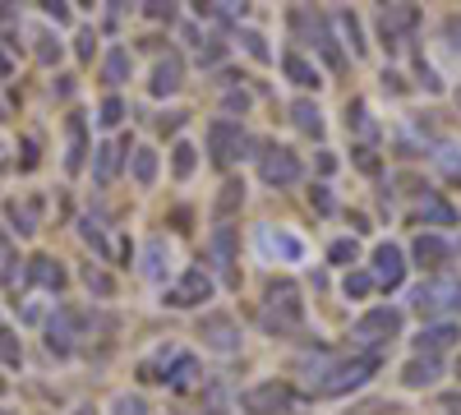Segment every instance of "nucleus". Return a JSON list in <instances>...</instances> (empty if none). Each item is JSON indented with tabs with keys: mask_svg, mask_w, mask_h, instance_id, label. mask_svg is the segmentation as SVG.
<instances>
[{
	"mask_svg": "<svg viewBox=\"0 0 461 415\" xmlns=\"http://www.w3.org/2000/svg\"><path fill=\"white\" fill-rule=\"evenodd\" d=\"M167 263H171V249H167V240H148V249H143V273L158 282L162 273H167Z\"/></svg>",
	"mask_w": 461,
	"mask_h": 415,
	"instance_id": "cd10ccee",
	"label": "nucleus"
},
{
	"mask_svg": "<svg viewBox=\"0 0 461 415\" xmlns=\"http://www.w3.org/2000/svg\"><path fill=\"white\" fill-rule=\"evenodd\" d=\"M434 158H438V167H443L452 180H461V148H438Z\"/></svg>",
	"mask_w": 461,
	"mask_h": 415,
	"instance_id": "c03bdc74",
	"label": "nucleus"
},
{
	"mask_svg": "<svg viewBox=\"0 0 461 415\" xmlns=\"http://www.w3.org/2000/svg\"><path fill=\"white\" fill-rule=\"evenodd\" d=\"M84 323H88L84 310L60 305V310L51 314V323H47V347H51V356H69V351H74V337L84 332Z\"/></svg>",
	"mask_w": 461,
	"mask_h": 415,
	"instance_id": "1a4fd4ad",
	"label": "nucleus"
},
{
	"mask_svg": "<svg viewBox=\"0 0 461 415\" xmlns=\"http://www.w3.org/2000/svg\"><path fill=\"white\" fill-rule=\"evenodd\" d=\"M249 148V130L240 125V121H226V116H217L212 125H208V153H212V167H236L240 158H249L245 153Z\"/></svg>",
	"mask_w": 461,
	"mask_h": 415,
	"instance_id": "20e7f679",
	"label": "nucleus"
},
{
	"mask_svg": "<svg viewBox=\"0 0 461 415\" xmlns=\"http://www.w3.org/2000/svg\"><path fill=\"white\" fill-rule=\"evenodd\" d=\"M148 14H152V19H171L176 10H171V5H148Z\"/></svg>",
	"mask_w": 461,
	"mask_h": 415,
	"instance_id": "052dcab7",
	"label": "nucleus"
},
{
	"mask_svg": "<svg viewBox=\"0 0 461 415\" xmlns=\"http://www.w3.org/2000/svg\"><path fill=\"white\" fill-rule=\"evenodd\" d=\"M10 69H14V65H10V56L0 51V79H10Z\"/></svg>",
	"mask_w": 461,
	"mask_h": 415,
	"instance_id": "680f3d73",
	"label": "nucleus"
},
{
	"mask_svg": "<svg viewBox=\"0 0 461 415\" xmlns=\"http://www.w3.org/2000/svg\"><path fill=\"white\" fill-rule=\"evenodd\" d=\"M185 84V60L176 56V51H167L158 65H152V79H148V93L152 97H171L176 88Z\"/></svg>",
	"mask_w": 461,
	"mask_h": 415,
	"instance_id": "2eb2a0df",
	"label": "nucleus"
},
{
	"mask_svg": "<svg viewBox=\"0 0 461 415\" xmlns=\"http://www.w3.org/2000/svg\"><path fill=\"white\" fill-rule=\"evenodd\" d=\"M0 415H10V410H5V406H0Z\"/></svg>",
	"mask_w": 461,
	"mask_h": 415,
	"instance_id": "774afa93",
	"label": "nucleus"
},
{
	"mask_svg": "<svg viewBox=\"0 0 461 415\" xmlns=\"http://www.w3.org/2000/svg\"><path fill=\"white\" fill-rule=\"evenodd\" d=\"M420 84H425L429 93H443V84H438V74H434V69H429L425 60H420Z\"/></svg>",
	"mask_w": 461,
	"mask_h": 415,
	"instance_id": "603ef678",
	"label": "nucleus"
},
{
	"mask_svg": "<svg viewBox=\"0 0 461 415\" xmlns=\"http://www.w3.org/2000/svg\"><path fill=\"white\" fill-rule=\"evenodd\" d=\"M341 291H346V300H365L374 291V277L360 273V268H351V273H346V282H341Z\"/></svg>",
	"mask_w": 461,
	"mask_h": 415,
	"instance_id": "c9c22d12",
	"label": "nucleus"
},
{
	"mask_svg": "<svg viewBox=\"0 0 461 415\" xmlns=\"http://www.w3.org/2000/svg\"><path fill=\"white\" fill-rule=\"evenodd\" d=\"M171 162H176V176L189 180V176H194V162H199V158H194V143H176V148H171Z\"/></svg>",
	"mask_w": 461,
	"mask_h": 415,
	"instance_id": "4c0bfd02",
	"label": "nucleus"
},
{
	"mask_svg": "<svg viewBox=\"0 0 461 415\" xmlns=\"http://www.w3.org/2000/svg\"><path fill=\"white\" fill-rule=\"evenodd\" d=\"M337 28L346 32V42H351V51H356V56H365V47H369V42H365V32H360V19H356L351 10H346V14H337Z\"/></svg>",
	"mask_w": 461,
	"mask_h": 415,
	"instance_id": "f704fd0d",
	"label": "nucleus"
},
{
	"mask_svg": "<svg viewBox=\"0 0 461 415\" xmlns=\"http://www.w3.org/2000/svg\"><path fill=\"white\" fill-rule=\"evenodd\" d=\"M37 148H42V143H37V134H28V139H23V171L37 167Z\"/></svg>",
	"mask_w": 461,
	"mask_h": 415,
	"instance_id": "3c124183",
	"label": "nucleus"
},
{
	"mask_svg": "<svg viewBox=\"0 0 461 415\" xmlns=\"http://www.w3.org/2000/svg\"><path fill=\"white\" fill-rule=\"evenodd\" d=\"M121 158H125V148L97 143V148H93V180H97V185H111L115 171H121Z\"/></svg>",
	"mask_w": 461,
	"mask_h": 415,
	"instance_id": "412c9836",
	"label": "nucleus"
},
{
	"mask_svg": "<svg viewBox=\"0 0 461 415\" xmlns=\"http://www.w3.org/2000/svg\"><path fill=\"white\" fill-rule=\"evenodd\" d=\"M291 401H295V392H291L286 383L267 379V383H258V388H249V392L240 397V410H245V415H286Z\"/></svg>",
	"mask_w": 461,
	"mask_h": 415,
	"instance_id": "423d86ee",
	"label": "nucleus"
},
{
	"mask_svg": "<svg viewBox=\"0 0 461 415\" xmlns=\"http://www.w3.org/2000/svg\"><path fill=\"white\" fill-rule=\"evenodd\" d=\"M28 282L42 286V291H51V295H60V291L69 286V273L60 268L51 254H37V258H28Z\"/></svg>",
	"mask_w": 461,
	"mask_h": 415,
	"instance_id": "dca6fc26",
	"label": "nucleus"
},
{
	"mask_svg": "<svg viewBox=\"0 0 461 415\" xmlns=\"http://www.w3.org/2000/svg\"><path fill=\"white\" fill-rule=\"evenodd\" d=\"M240 203H245V180H226V185H221V194H217V221H226Z\"/></svg>",
	"mask_w": 461,
	"mask_h": 415,
	"instance_id": "c756f323",
	"label": "nucleus"
},
{
	"mask_svg": "<svg viewBox=\"0 0 461 415\" xmlns=\"http://www.w3.org/2000/svg\"><path fill=\"white\" fill-rule=\"evenodd\" d=\"M374 286H388V291H397L402 286V277H406V254H402V245H378L374 249Z\"/></svg>",
	"mask_w": 461,
	"mask_h": 415,
	"instance_id": "4468645a",
	"label": "nucleus"
},
{
	"mask_svg": "<svg viewBox=\"0 0 461 415\" xmlns=\"http://www.w3.org/2000/svg\"><path fill=\"white\" fill-rule=\"evenodd\" d=\"M130 171H134V180L148 190V185L158 180V153H152V148H134V162H130Z\"/></svg>",
	"mask_w": 461,
	"mask_h": 415,
	"instance_id": "7c9ffc66",
	"label": "nucleus"
},
{
	"mask_svg": "<svg viewBox=\"0 0 461 415\" xmlns=\"http://www.w3.org/2000/svg\"><path fill=\"white\" fill-rule=\"evenodd\" d=\"M456 106H461V88H456Z\"/></svg>",
	"mask_w": 461,
	"mask_h": 415,
	"instance_id": "69168bd1",
	"label": "nucleus"
},
{
	"mask_svg": "<svg viewBox=\"0 0 461 415\" xmlns=\"http://www.w3.org/2000/svg\"><path fill=\"white\" fill-rule=\"evenodd\" d=\"M258 240H263L267 249H277L282 258H291V263H300V258H304V245H300L295 236H286V231H263Z\"/></svg>",
	"mask_w": 461,
	"mask_h": 415,
	"instance_id": "c85d7f7f",
	"label": "nucleus"
},
{
	"mask_svg": "<svg viewBox=\"0 0 461 415\" xmlns=\"http://www.w3.org/2000/svg\"><path fill=\"white\" fill-rule=\"evenodd\" d=\"M258 176H263V185H273V190H286V185H295L304 176V167L291 148H267V153H258Z\"/></svg>",
	"mask_w": 461,
	"mask_h": 415,
	"instance_id": "0eeeda50",
	"label": "nucleus"
},
{
	"mask_svg": "<svg viewBox=\"0 0 461 415\" xmlns=\"http://www.w3.org/2000/svg\"><path fill=\"white\" fill-rule=\"evenodd\" d=\"M319 171L332 176V171H337V158H332V153H319Z\"/></svg>",
	"mask_w": 461,
	"mask_h": 415,
	"instance_id": "13d9d810",
	"label": "nucleus"
},
{
	"mask_svg": "<svg viewBox=\"0 0 461 415\" xmlns=\"http://www.w3.org/2000/svg\"><path fill=\"white\" fill-rule=\"evenodd\" d=\"M0 121H5V106H0Z\"/></svg>",
	"mask_w": 461,
	"mask_h": 415,
	"instance_id": "338daca9",
	"label": "nucleus"
},
{
	"mask_svg": "<svg viewBox=\"0 0 461 415\" xmlns=\"http://www.w3.org/2000/svg\"><path fill=\"white\" fill-rule=\"evenodd\" d=\"M328 258L337 263V268H351V263L360 258V245H356V240H332V249H328Z\"/></svg>",
	"mask_w": 461,
	"mask_h": 415,
	"instance_id": "ea45409f",
	"label": "nucleus"
},
{
	"mask_svg": "<svg viewBox=\"0 0 461 415\" xmlns=\"http://www.w3.org/2000/svg\"><path fill=\"white\" fill-rule=\"evenodd\" d=\"M102 79H106L111 88L130 79V51H125V47H111V51H106V60H102Z\"/></svg>",
	"mask_w": 461,
	"mask_h": 415,
	"instance_id": "bb28decb",
	"label": "nucleus"
},
{
	"mask_svg": "<svg viewBox=\"0 0 461 415\" xmlns=\"http://www.w3.org/2000/svg\"><path fill=\"white\" fill-rule=\"evenodd\" d=\"M203 300H212V277H208L203 268H189V273L167 291V305H171V310H194V305H203Z\"/></svg>",
	"mask_w": 461,
	"mask_h": 415,
	"instance_id": "f8f14e48",
	"label": "nucleus"
},
{
	"mask_svg": "<svg viewBox=\"0 0 461 415\" xmlns=\"http://www.w3.org/2000/svg\"><path fill=\"white\" fill-rule=\"evenodd\" d=\"M282 69H286V79H291L295 88H319V84H323V79H319V69L304 60L300 51H286V56H282Z\"/></svg>",
	"mask_w": 461,
	"mask_h": 415,
	"instance_id": "5701e85b",
	"label": "nucleus"
},
{
	"mask_svg": "<svg viewBox=\"0 0 461 415\" xmlns=\"http://www.w3.org/2000/svg\"><path fill=\"white\" fill-rule=\"evenodd\" d=\"M93 51H97V37H93V32H79V56L93 60Z\"/></svg>",
	"mask_w": 461,
	"mask_h": 415,
	"instance_id": "864d4df0",
	"label": "nucleus"
},
{
	"mask_svg": "<svg viewBox=\"0 0 461 415\" xmlns=\"http://www.w3.org/2000/svg\"><path fill=\"white\" fill-rule=\"evenodd\" d=\"M447 258H452L447 240H438V236H420L415 240V263L420 268H438V263H447Z\"/></svg>",
	"mask_w": 461,
	"mask_h": 415,
	"instance_id": "393cba45",
	"label": "nucleus"
},
{
	"mask_svg": "<svg viewBox=\"0 0 461 415\" xmlns=\"http://www.w3.org/2000/svg\"><path fill=\"white\" fill-rule=\"evenodd\" d=\"M346 130H356V134H365V139L378 134L374 121H369V106H365V102H351V106H346Z\"/></svg>",
	"mask_w": 461,
	"mask_h": 415,
	"instance_id": "2f4dec72",
	"label": "nucleus"
},
{
	"mask_svg": "<svg viewBox=\"0 0 461 415\" xmlns=\"http://www.w3.org/2000/svg\"><path fill=\"white\" fill-rule=\"evenodd\" d=\"M310 203H314L319 212H332V194H328V185H314V190H310Z\"/></svg>",
	"mask_w": 461,
	"mask_h": 415,
	"instance_id": "09e8293b",
	"label": "nucleus"
},
{
	"mask_svg": "<svg viewBox=\"0 0 461 415\" xmlns=\"http://www.w3.org/2000/svg\"><path fill=\"white\" fill-rule=\"evenodd\" d=\"M32 51H37V60H42V65H56L60 60V42H56V32H47V28H37L32 32Z\"/></svg>",
	"mask_w": 461,
	"mask_h": 415,
	"instance_id": "473e14b6",
	"label": "nucleus"
},
{
	"mask_svg": "<svg viewBox=\"0 0 461 415\" xmlns=\"http://www.w3.org/2000/svg\"><path fill=\"white\" fill-rule=\"evenodd\" d=\"M0 360H5L10 369H19V360H23V347H19V337H14V332H0Z\"/></svg>",
	"mask_w": 461,
	"mask_h": 415,
	"instance_id": "37998d69",
	"label": "nucleus"
},
{
	"mask_svg": "<svg viewBox=\"0 0 461 415\" xmlns=\"http://www.w3.org/2000/svg\"><path fill=\"white\" fill-rule=\"evenodd\" d=\"M415 217L429 221V226H456V208L443 194H425V199H420V208H415Z\"/></svg>",
	"mask_w": 461,
	"mask_h": 415,
	"instance_id": "4be33fe9",
	"label": "nucleus"
},
{
	"mask_svg": "<svg viewBox=\"0 0 461 415\" xmlns=\"http://www.w3.org/2000/svg\"><path fill=\"white\" fill-rule=\"evenodd\" d=\"M167 383H171L176 392L194 388V383H199V360H194V356H171V365H167Z\"/></svg>",
	"mask_w": 461,
	"mask_h": 415,
	"instance_id": "b1692460",
	"label": "nucleus"
},
{
	"mask_svg": "<svg viewBox=\"0 0 461 415\" xmlns=\"http://www.w3.org/2000/svg\"><path fill=\"white\" fill-rule=\"evenodd\" d=\"M65 134H69L65 171H69V176H79V171H84V158H88V121H84V111H74V116L65 121Z\"/></svg>",
	"mask_w": 461,
	"mask_h": 415,
	"instance_id": "f3484780",
	"label": "nucleus"
},
{
	"mask_svg": "<svg viewBox=\"0 0 461 415\" xmlns=\"http://www.w3.org/2000/svg\"><path fill=\"white\" fill-rule=\"evenodd\" d=\"M356 162H360L365 171H378V158L369 153V148H356Z\"/></svg>",
	"mask_w": 461,
	"mask_h": 415,
	"instance_id": "6e6d98bb",
	"label": "nucleus"
},
{
	"mask_svg": "<svg viewBox=\"0 0 461 415\" xmlns=\"http://www.w3.org/2000/svg\"><path fill=\"white\" fill-rule=\"evenodd\" d=\"M139 379H143V383H167V365L143 360V365H139Z\"/></svg>",
	"mask_w": 461,
	"mask_h": 415,
	"instance_id": "a18cd8bd",
	"label": "nucleus"
},
{
	"mask_svg": "<svg viewBox=\"0 0 461 415\" xmlns=\"http://www.w3.org/2000/svg\"><path fill=\"white\" fill-rule=\"evenodd\" d=\"M447 37H452V47H456V56H461V14L447 19Z\"/></svg>",
	"mask_w": 461,
	"mask_h": 415,
	"instance_id": "5fc2aeb1",
	"label": "nucleus"
},
{
	"mask_svg": "<svg viewBox=\"0 0 461 415\" xmlns=\"http://www.w3.org/2000/svg\"><path fill=\"white\" fill-rule=\"evenodd\" d=\"M111 415H152V406L143 401V397H130V392H121L111 401Z\"/></svg>",
	"mask_w": 461,
	"mask_h": 415,
	"instance_id": "a19ab883",
	"label": "nucleus"
},
{
	"mask_svg": "<svg viewBox=\"0 0 461 415\" xmlns=\"http://www.w3.org/2000/svg\"><path fill=\"white\" fill-rule=\"evenodd\" d=\"M5 263H10V268H5V273H0V282H5L10 291H23V282H28V277H23V268H14V263H19V258H5Z\"/></svg>",
	"mask_w": 461,
	"mask_h": 415,
	"instance_id": "49530a36",
	"label": "nucleus"
},
{
	"mask_svg": "<svg viewBox=\"0 0 461 415\" xmlns=\"http://www.w3.org/2000/svg\"><path fill=\"white\" fill-rule=\"evenodd\" d=\"M291 28H295L310 47H319V51L328 56V65H332V69H341V65H346V60H341V51H337V42H332V32H328V19H323V14L291 10Z\"/></svg>",
	"mask_w": 461,
	"mask_h": 415,
	"instance_id": "39448f33",
	"label": "nucleus"
},
{
	"mask_svg": "<svg viewBox=\"0 0 461 415\" xmlns=\"http://www.w3.org/2000/svg\"><path fill=\"white\" fill-rule=\"evenodd\" d=\"M291 121H295V130H300V134H314V139H323V111H319L310 97H300V102L291 106Z\"/></svg>",
	"mask_w": 461,
	"mask_h": 415,
	"instance_id": "a878e982",
	"label": "nucleus"
},
{
	"mask_svg": "<svg viewBox=\"0 0 461 415\" xmlns=\"http://www.w3.org/2000/svg\"><path fill=\"white\" fill-rule=\"evenodd\" d=\"M456 379H461V360H456Z\"/></svg>",
	"mask_w": 461,
	"mask_h": 415,
	"instance_id": "0e129e2a",
	"label": "nucleus"
},
{
	"mask_svg": "<svg viewBox=\"0 0 461 415\" xmlns=\"http://www.w3.org/2000/svg\"><path fill=\"white\" fill-rule=\"evenodd\" d=\"M411 305L420 319H447L461 314V277H429L411 291Z\"/></svg>",
	"mask_w": 461,
	"mask_h": 415,
	"instance_id": "7ed1b4c3",
	"label": "nucleus"
},
{
	"mask_svg": "<svg viewBox=\"0 0 461 415\" xmlns=\"http://www.w3.org/2000/svg\"><path fill=\"white\" fill-rule=\"evenodd\" d=\"M199 337H203V347L217 351V356H236L240 351V323L230 314H203Z\"/></svg>",
	"mask_w": 461,
	"mask_h": 415,
	"instance_id": "9b49d317",
	"label": "nucleus"
},
{
	"mask_svg": "<svg viewBox=\"0 0 461 415\" xmlns=\"http://www.w3.org/2000/svg\"><path fill=\"white\" fill-rule=\"evenodd\" d=\"M415 23H420V10H415V5H383V14H378L383 47H388V51H402L406 37L415 32Z\"/></svg>",
	"mask_w": 461,
	"mask_h": 415,
	"instance_id": "9d476101",
	"label": "nucleus"
},
{
	"mask_svg": "<svg viewBox=\"0 0 461 415\" xmlns=\"http://www.w3.org/2000/svg\"><path fill=\"white\" fill-rule=\"evenodd\" d=\"M356 337H360V342H369V347L393 342V337H402V310L378 305V310L360 314V319H356Z\"/></svg>",
	"mask_w": 461,
	"mask_h": 415,
	"instance_id": "6e6552de",
	"label": "nucleus"
},
{
	"mask_svg": "<svg viewBox=\"0 0 461 415\" xmlns=\"http://www.w3.org/2000/svg\"><path fill=\"white\" fill-rule=\"evenodd\" d=\"M79 231H84V240H88V245H93V249H97L102 258H111V245H106V236H102V226H97L93 217H84V221H79Z\"/></svg>",
	"mask_w": 461,
	"mask_h": 415,
	"instance_id": "79ce46f5",
	"label": "nucleus"
},
{
	"mask_svg": "<svg viewBox=\"0 0 461 415\" xmlns=\"http://www.w3.org/2000/svg\"><path fill=\"white\" fill-rule=\"evenodd\" d=\"M263 332H273V337H291L304 328V300H300V286L277 277V282H267V300H263V314H258Z\"/></svg>",
	"mask_w": 461,
	"mask_h": 415,
	"instance_id": "f03ea898",
	"label": "nucleus"
},
{
	"mask_svg": "<svg viewBox=\"0 0 461 415\" xmlns=\"http://www.w3.org/2000/svg\"><path fill=\"white\" fill-rule=\"evenodd\" d=\"M47 14H51L56 23H69V10H65V5H47Z\"/></svg>",
	"mask_w": 461,
	"mask_h": 415,
	"instance_id": "bf43d9fd",
	"label": "nucleus"
},
{
	"mask_svg": "<svg viewBox=\"0 0 461 415\" xmlns=\"http://www.w3.org/2000/svg\"><path fill=\"white\" fill-rule=\"evenodd\" d=\"M240 42H245V51H249L258 65H267V60H273V51H267V37H263V32H254V28H240Z\"/></svg>",
	"mask_w": 461,
	"mask_h": 415,
	"instance_id": "e433bc0d",
	"label": "nucleus"
},
{
	"mask_svg": "<svg viewBox=\"0 0 461 415\" xmlns=\"http://www.w3.org/2000/svg\"><path fill=\"white\" fill-rule=\"evenodd\" d=\"M383 88H388V93H402L406 84H402V74H397V69H388V74H383Z\"/></svg>",
	"mask_w": 461,
	"mask_h": 415,
	"instance_id": "4d7b16f0",
	"label": "nucleus"
},
{
	"mask_svg": "<svg viewBox=\"0 0 461 415\" xmlns=\"http://www.w3.org/2000/svg\"><path fill=\"white\" fill-rule=\"evenodd\" d=\"M208 258H212V268H217L230 286H236V226H230V221H217V226H212Z\"/></svg>",
	"mask_w": 461,
	"mask_h": 415,
	"instance_id": "ddd939ff",
	"label": "nucleus"
},
{
	"mask_svg": "<svg viewBox=\"0 0 461 415\" xmlns=\"http://www.w3.org/2000/svg\"><path fill=\"white\" fill-rule=\"evenodd\" d=\"M221 106H226V121H230L236 111H245V106H249V93H226V102H221Z\"/></svg>",
	"mask_w": 461,
	"mask_h": 415,
	"instance_id": "8fccbe9b",
	"label": "nucleus"
},
{
	"mask_svg": "<svg viewBox=\"0 0 461 415\" xmlns=\"http://www.w3.org/2000/svg\"><path fill=\"white\" fill-rule=\"evenodd\" d=\"M74 415H97V410H93V406H84V410H74Z\"/></svg>",
	"mask_w": 461,
	"mask_h": 415,
	"instance_id": "e2e57ef3",
	"label": "nucleus"
},
{
	"mask_svg": "<svg viewBox=\"0 0 461 415\" xmlns=\"http://www.w3.org/2000/svg\"><path fill=\"white\" fill-rule=\"evenodd\" d=\"M121 121H125V102H121V97H106L102 111H97V125H102V130H115Z\"/></svg>",
	"mask_w": 461,
	"mask_h": 415,
	"instance_id": "58836bf2",
	"label": "nucleus"
},
{
	"mask_svg": "<svg viewBox=\"0 0 461 415\" xmlns=\"http://www.w3.org/2000/svg\"><path fill=\"white\" fill-rule=\"evenodd\" d=\"M84 286H88L93 295H102V300H111V295H115V282H111V273H102L97 263H88V268H84Z\"/></svg>",
	"mask_w": 461,
	"mask_h": 415,
	"instance_id": "72a5a7b5",
	"label": "nucleus"
},
{
	"mask_svg": "<svg viewBox=\"0 0 461 415\" xmlns=\"http://www.w3.org/2000/svg\"><path fill=\"white\" fill-rule=\"evenodd\" d=\"M5 217H10V226H14V231L19 236H32L37 231V226H42V199H10L5 203Z\"/></svg>",
	"mask_w": 461,
	"mask_h": 415,
	"instance_id": "6ab92c4d",
	"label": "nucleus"
},
{
	"mask_svg": "<svg viewBox=\"0 0 461 415\" xmlns=\"http://www.w3.org/2000/svg\"><path fill=\"white\" fill-rule=\"evenodd\" d=\"M378 365H383V351H360V356H351V360H337V356H332L328 369L310 383V392H319V397H346V392L365 388L374 374H378Z\"/></svg>",
	"mask_w": 461,
	"mask_h": 415,
	"instance_id": "f257e3e1",
	"label": "nucleus"
},
{
	"mask_svg": "<svg viewBox=\"0 0 461 415\" xmlns=\"http://www.w3.org/2000/svg\"><path fill=\"white\" fill-rule=\"evenodd\" d=\"M438 374H443L438 356H415V360L402 369V383H406V388H434Z\"/></svg>",
	"mask_w": 461,
	"mask_h": 415,
	"instance_id": "aec40b11",
	"label": "nucleus"
},
{
	"mask_svg": "<svg viewBox=\"0 0 461 415\" xmlns=\"http://www.w3.org/2000/svg\"><path fill=\"white\" fill-rule=\"evenodd\" d=\"M226 56V42H208V47H199V65H217Z\"/></svg>",
	"mask_w": 461,
	"mask_h": 415,
	"instance_id": "de8ad7c7",
	"label": "nucleus"
},
{
	"mask_svg": "<svg viewBox=\"0 0 461 415\" xmlns=\"http://www.w3.org/2000/svg\"><path fill=\"white\" fill-rule=\"evenodd\" d=\"M456 342H461V328L456 323H434V328H425V332L415 337V351L420 356H438V351H447Z\"/></svg>",
	"mask_w": 461,
	"mask_h": 415,
	"instance_id": "a211bd4d",
	"label": "nucleus"
}]
</instances>
